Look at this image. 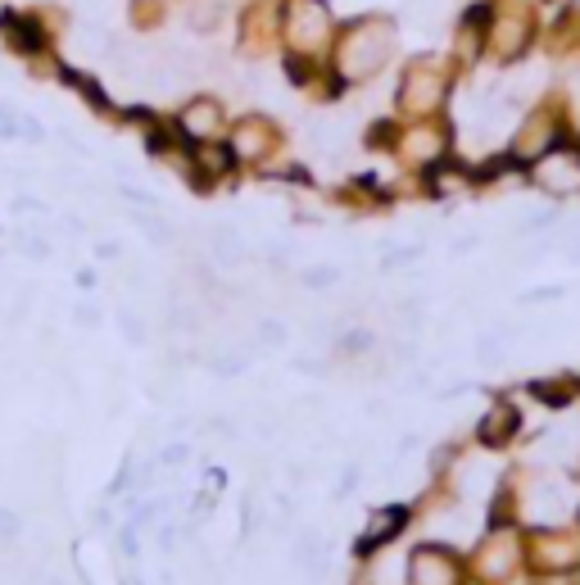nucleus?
<instances>
[{"instance_id": "nucleus-1", "label": "nucleus", "mask_w": 580, "mask_h": 585, "mask_svg": "<svg viewBox=\"0 0 580 585\" xmlns=\"http://www.w3.org/2000/svg\"><path fill=\"white\" fill-rule=\"evenodd\" d=\"M391 51H395V19H376V14L359 19L335 41V78L367 82L372 73L391 64Z\"/></svg>"}, {"instance_id": "nucleus-2", "label": "nucleus", "mask_w": 580, "mask_h": 585, "mask_svg": "<svg viewBox=\"0 0 580 585\" xmlns=\"http://www.w3.org/2000/svg\"><path fill=\"white\" fill-rule=\"evenodd\" d=\"M449 95V69L435 64V55H422L404 69V82H400V110L404 114H435L445 105Z\"/></svg>"}, {"instance_id": "nucleus-3", "label": "nucleus", "mask_w": 580, "mask_h": 585, "mask_svg": "<svg viewBox=\"0 0 580 585\" xmlns=\"http://www.w3.org/2000/svg\"><path fill=\"white\" fill-rule=\"evenodd\" d=\"M281 37L290 45V55H318L331 41V10L322 6V0H290Z\"/></svg>"}, {"instance_id": "nucleus-4", "label": "nucleus", "mask_w": 580, "mask_h": 585, "mask_svg": "<svg viewBox=\"0 0 580 585\" xmlns=\"http://www.w3.org/2000/svg\"><path fill=\"white\" fill-rule=\"evenodd\" d=\"M530 37H536V23H530V14L499 6V14L486 23V55H495L499 64H517L530 51Z\"/></svg>"}, {"instance_id": "nucleus-5", "label": "nucleus", "mask_w": 580, "mask_h": 585, "mask_svg": "<svg viewBox=\"0 0 580 585\" xmlns=\"http://www.w3.org/2000/svg\"><path fill=\"white\" fill-rule=\"evenodd\" d=\"M177 132L186 145H205V141H222L227 136V110L214 95H190L177 110Z\"/></svg>"}, {"instance_id": "nucleus-6", "label": "nucleus", "mask_w": 580, "mask_h": 585, "mask_svg": "<svg viewBox=\"0 0 580 585\" xmlns=\"http://www.w3.org/2000/svg\"><path fill=\"white\" fill-rule=\"evenodd\" d=\"M530 182L549 195H576L580 191V151L576 145H553L549 155L536 160L530 168Z\"/></svg>"}, {"instance_id": "nucleus-7", "label": "nucleus", "mask_w": 580, "mask_h": 585, "mask_svg": "<svg viewBox=\"0 0 580 585\" xmlns=\"http://www.w3.org/2000/svg\"><path fill=\"white\" fill-rule=\"evenodd\" d=\"M227 145H231L236 164H263V160L272 155V145H277V127H272V119H263V114H246V119L231 127Z\"/></svg>"}, {"instance_id": "nucleus-8", "label": "nucleus", "mask_w": 580, "mask_h": 585, "mask_svg": "<svg viewBox=\"0 0 580 585\" xmlns=\"http://www.w3.org/2000/svg\"><path fill=\"white\" fill-rule=\"evenodd\" d=\"M558 145V114L553 110H540L521 123V132L512 136V160H540Z\"/></svg>"}, {"instance_id": "nucleus-9", "label": "nucleus", "mask_w": 580, "mask_h": 585, "mask_svg": "<svg viewBox=\"0 0 580 585\" xmlns=\"http://www.w3.org/2000/svg\"><path fill=\"white\" fill-rule=\"evenodd\" d=\"M408 572H413V585H458V563L441 545H422L413 554Z\"/></svg>"}, {"instance_id": "nucleus-10", "label": "nucleus", "mask_w": 580, "mask_h": 585, "mask_svg": "<svg viewBox=\"0 0 580 585\" xmlns=\"http://www.w3.org/2000/svg\"><path fill=\"white\" fill-rule=\"evenodd\" d=\"M400 151L408 164H441L449 155V136L441 127H413L404 141H400Z\"/></svg>"}, {"instance_id": "nucleus-11", "label": "nucleus", "mask_w": 580, "mask_h": 585, "mask_svg": "<svg viewBox=\"0 0 580 585\" xmlns=\"http://www.w3.org/2000/svg\"><path fill=\"white\" fill-rule=\"evenodd\" d=\"M0 37H6V45L19 51V55H41V45H45L41 23L32 14H14V10L0 14Z\"/></svg>"}, {"instance_id": "nucleus-12", "label": "nucleus", "mask_w": 580, "mask_h": 585, "mask_svg": "<svg viewBox=\"0 0 580 585\" xmlns=\"http://www.w3.org/2000/svg\"><path fill=\"white\" fill-rule=\"evenodd\" d=\"M517 563H521V545L512 535H495V541H486V550H480V572L495 576V581H504Z\"/></svg>"}, {"instance_id": "nucleus-13", "label": "nucleus", "mask_w": 580, "mask_h": 585, "mask_svg": "<svg viewBox=\"0 0 580 585\" xmlns=\"http://www.w3.org/2000/svg\"><path fill=\"white\" fill-rule=\"evenodd\" d=\"M404 509H381V513H372V522H367V531L359 535V550L367 554V550H381V545H391L395 535H400V526H404Z\"/></svg>"}, {"instance_id": "nucleus-14", "label": "nucleus", "mask_w": 580, "mask_h": 585, "mask_svg": "<svg viewBox=\"0 0 580 585\" xmlns=\"http://www.w3.org/2000/svg\"><path fill=\"white\" fill-rule=\"evenodd\" d=\"M517 435V409L512 404H490V413L480 418V445H508Z\"/></svg>"}, {"instance_id": "nucleus-15", "label": "nucleus", "mask_w": 580, "mask_h": 585, "mask_svg": "<svg viewBox=\"0 0 580 585\" xmlns=\"http://www.w3.org/2000/svg\"><path fill=\"white\" fill-rule=\"evenodd\" d=\"M222 14H227V6H218V0L190 6V28H196V32H218L222 28Z\"/></svg>"}, {"instance_id": "nucleus-16", "label": "nucleus", "mask_w": 580, "mask_h": 585, "mask_svg": "<svg viewBox=\"0 0 580 585\" xmlns=\"http://www.w3.org/2000/svg\"><path fill=\"white\" fill-rule=\"evenodd\" d=\"M255 346H259V350L286 346V327H281V322H272V318H263V322H259V331H255Z\"/></svg>"}, {"instance_id": "nucleus-17", "label": "nucleus", "mask_w": 580, "mask_h": 585, "mask_svg": "<svg viewBox=\"0 0 580 585\" xmlns=\"http://www.w3.org/2000/svg\"><path fill=\"white\" fill-rule=\"evenodd\" d=\"M300 281H304V286H313V290H327V286H335V281H341V268L322 264V268H309Z\"/></svg>"}, {"instance_id": "nucleus-18", "label": "nucleus", "mask_w": 580, "mask_h": 585, "mask_svg": "<svg viewBox=\"0 0 580 585\" xmlns=\"http://www.w3.org/2000/svg\"><path fill=\"white\" fill-rule=\"evenodd\" d=\"M118 327H123V336L132 340V346H145V322L132 309H118Z\"/></svg>"}, {"instance_id": "nucleus-19", "label": "nucleus", "mask_w": 580, "mask_h": 585, "mask_svg": "<svg viewBox=\"0 0 580 585\" xmlns=\"http://www.w3.org/2000/svg\"><path fill=\"white\" fill-rule=\"evenodd\" d=\"M14 535H19V513L0 509V545H6V541H14Z\"/></svg>"}, {"instance_id": "nucleus-20", "label": "nucleus", "mask_w": 580, "mask_h": 585, "mask_svg": "<svg viewBox=\"0 0 580 585\" xmlns=\"http://www.w3.org/2000/svg\"><path fill=\"white\" fill-rule=\"evenodd\" d=\"M73 318H77V327H95V322H101V309H95V305H77Z\"/></svg>"}]
</instances>
